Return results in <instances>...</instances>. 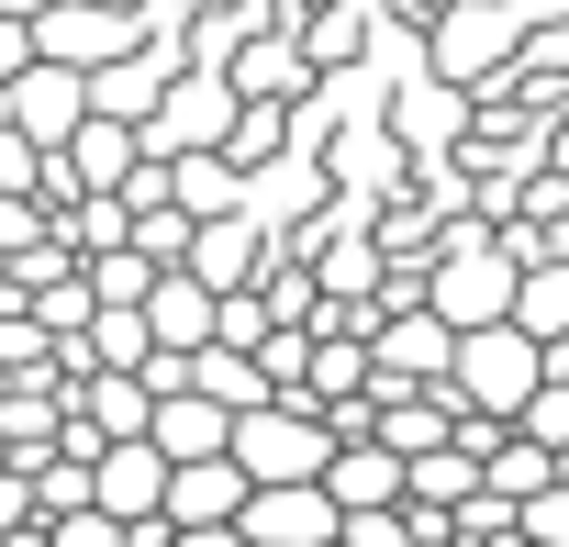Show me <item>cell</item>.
<instances>
[{
  "instance_id": "f35d334b",
  "label": "cell",
  "mask_w": 569,
  "mask_h": 547,
  "mask_svg": "<svg viewBox=\"0 0 569 547\" xmlns=\"http://www.w3.org/2000/svg\"><path fill=\"white\" fill-rule=\"evenodd\" d=\"M413 12H436V0H413Z\"/></svg>"
},
{
  "instance_id": "d4e9b609",
  "label": "cell",
  "mask_w": 569,
  "mask_h": 547,
  "mask_svg": "<svg viewBox=\"0 0 569 547\" xmlns=\"http://www.w3.org/2000/svg\"><path fill=\"white\" fill-rule=\"evenodd\" d=\"M480 491H502V503H525V491H547V447L536 436H491V458H480Z\"/></svg>"
},
{
  "instance_id": "ffe728a7",
  "label": "cell",
  "mask_w": 569,
  "mask_h": 547,
  "mask_svg": "<svg viewBox=\"0 0 569 547\" xmlns=\"http://www.w3.org/2000/svg\"><path fill=\"white\" fill-rule=\"evenodd\" d=\"M168 79H179V68H168V57H146V46H134V57H112V68H90V112H112V123H146V112H157V90H168Z\"/></svg>"
},
{
  "instance_id": "277c9868",
  "label": "cell",
  "mask_w": 569,
  "mask_h": 547,
  "mask_svg": "<svg viewBox=\"0 0 569 547\" xmlns=\"http://www.w3.org/2000/svg\"><path fill=\"white\" fill-rule=\"evenodd\" d=\"M223 458L246 469V491H257V480H313V469H325V425H313L302 402H257V414L223 425Z\"/></svg>"
},
{
  "instance_id": "ba28073f",
  "label": "cell",
  "mask_w": 569,
  "mask_h": 547,
  "mask_svg": "<svg viewBox=\"0 0 569 547\" xmlns=\"http://www.w3.org/2000/svg\"><path fill=\"white\" fill-rule=\"evenodd\" d=\"M234 536H246V547H336V503H325L313 480H257V491L234 503Z\"/></svg>"
},
{
  "instance_id": "e0dca14e",
  "label": "cell",
  "mask_w": 569,
  "mask_h": 547,
  "mask_svg": "<svg viewBox=\"0 0 569 547\" xmlns=\"http://www.w3.org/2000/svg\"><path fill=\"white\" fill-rule=\"evenodd\" d=\"M68 414H79V425H90V436H101V447H123V436H146V414H157V391H146V380H134V369H90V380H79V402H68Z\"/></svg>"
},
{
  "instance_id": "8d00e7d4",
  "label": "cell",
  "mask_w": 569,
  "mask_h": 547,
  "mask_svg": "<svg viewBox=\"0 0 569 547\" xmlns=\"http://www.w3.org/2000/svg\"><path fill=\"white\" fill-rule=\"evenodd\" d=\"M547 480H569V447H558V458H547Z\"/></svg>"
},
{
  "instance_id": "603a6c76",
  "label": "cell",
  "mask_w": 569,
  "mask_h": 547,
  "mask_svg": "<svg viewBox=\"0 0 569 547\" xmlns=\"http://www.w3.org/2000/svg\"><path fill=\"white\" fill-rule=\"evenodd\" d=\"M369 246H380V268H413V257H436V246H447V212H436V201L413 212V201L391 190V212L369 223Z\"/></svg>"
},
{
  "instance_id": "60d3db41",
  "label": "cell",
  "mask_w": 569,
  "mask_h": 547,
  "mask_svg": "<svg viewBox=\"0 0 569 547\" xmlns=\"http://www.w3.org/2000/svg\"><path fill=\"white\" fill-rule=\"evenodd\" d=\"M436 547H458V536H436Z\"/></svg>"
},
{
  "instance_id": "d590c367",
  "label": "cell",
  "mask_w": 569,
  "mask_h": 547,
  "mask_svg": "<svg viewBox=\"0 0 569 547\" xmlns=\"http://www.w3.org/2000/svg\"><path fill=\"white\" fill-rule=\"evenodd\" d=\"M12 68H34V46H23V12H0V79Z\"/></svg>"
},
{
  "instance_id": "7402d4cb",
  "label": "cell",
  "mask_w": 569,
  "mask_h": 547,
  "mask_svg": "<svg viewBox=\"0 0 569 547\" xmlns=\"http://www.w3.org/2000/svg\"><path fill=\"white\" fill-rule=\"evenodd\" d=\"M57 391L46 380H0V447H12V458H34V447H57Z\"/></svg>"
},
{
  "instance_id": "4316f807",
  "label": "cell",
  "mask_w": 569,
  "mask_h": 547,
  "mask_svg": "<svg viewBox=\"0 0 569 547\" xmlns=\"http://www.w3.org/2000/svg\"><path fill=\"white\" fill-rule=\"evenodd\" d=\"M513 436H536V447H547V458H558V447H569V369H547V380H536V391H525V414H513Z\"/></svg>"
},
{
  "instance_id": "f546056e",
  "label": "cell",
  "mask_w": 569,
  "mask_h": 547,
  "mask_svg": "<svg viewBox=\"0 0 569 547\" xmlns=\"http://www.w3.org/2000/svg\"><path fill=\"white\" fill-rule=\"evenodd\" d=\"M513 536H525V547H569V480L525 491V503H513Z\"/></svg>"
},
{
  "instance_id": "484cf974",
  "label": "cell",
  "mask_w": 569,
  "mask_h": 547,
  "mask_svg": "<svg viewBox=\"0 0 569 547\" xmlns=\"http://www.w3.org/2000/svg\"><path fill=\"white\" fill-rule=\"evenodd\" d=\"M391 123H402V135H413V146H447V135H458V90H447V79H413V90H402V112H391Z\"/></svg>"
},
{
  "instance_id": "5b68a950",
  "label": "cell",
  "mask_w": 569,
  "mask_h": 547,
  "mask_svg": "<svg viewBox=\"0 0 569 547\" xmlns=\"http://www.w3.org/2000/svg\"><path fill=\"white\" fill-rule=\"evenodd\" d=\"M223 123H234L223 68H179V79L157 90V112L134 123V146H146V157H212V146H223Z\"/></svg>"
},
{
  "instance_id": "8fae6325",
  "label": "cell",
  "mask_w": 569,
  "mask_h": 547,
  "mask_svg": "<svg viewBox=\"0 0 569 547\" xmlns=\"http://www.w3.org/2000/svg\"><path fill=\"white\" fill-rule=\"evenodd\" d=\"M234 503H246L234 458H168V480H157V525H234Z\"/></svg>"
},
{
  "instance_id": "d6a6232c",
  "label": "cell",
  "mask_w": 569,
  "mask_h": 547,
  "mask_svg": "<svg viewBox=\"0 0 569 547\" xmlns=\"http://www.w3.org/2000/svg\"><path fill=\"white\" fill-rule=\"evenodd\" d=\"M46 547H123V525L79 503V514H57V525H46Z\"/></svg>"
},
{
  "instance_id": "6da1fadb",
  "label": "cell",
  "mask_w": 569,
  "mask_h": 547,
  "mask_svg": "<svg viewBox=\"0 0 569 547\" xmlns=\"http://www.w3.org/2000/svg\"><path fill=\"white\" fill-rule=\"evenodd\" d=\"M425 314H436L447 336L513 325V257L491 246V223H447V246L425 257Z\"/></svg>"
},
{
  "instance_id": "ac0fdd59",
  "label": "cell",
  "mask_w": 569,
  "mask_h": 547,
  "mask_svg": "<svg viewBox=\"0 0 569 547\" xmlns=\"http://www.w3.org/2000/svg\"><path fill=\"white\" fill-rule=\"evenodd\" d=\"M223 402H201V391H157V414H146V447L157 458H223Z\"/></svg>"
},
{
  "instance_id": "cb8c5ba5",
  "label": "cell",
  "mask_w": 569,
  "mask_h": 547,
  "mask_svg": "<svg viewBox=\"0 0 569 547\" xmlns=\"http://www.w3.org/2000/svg\"><path fill=\"white\" fill-rule=\"evenodd\" d=\"M480 491V458H458V447H425L413 469H402V503H425V514H447V503H469Z\"/></svg>"
},
{
  "instance_id": "4fadbf2b",
  "label": "cell",
  "mask_w": 569,
  "mask_h": 547,
  "mask_svg": "<svg viewBox=\"0 0 569 547\" xmlns=\"http://www.w3.org/2000/svg\"><path fill=\"white\" fill-rule=\"evenodd\" d=\"M146 347H168V358H190V347H212V291L190 280V268H157L146 280Z\"/></svg>"
},
{
  "instance_id": "30bf717a",
  "label": "cell",
  "mask_w": 569,
  "mask_h": 547,
  "mask_svg": "<svg viewBox=\"0 0 569 547\" xmlns=\"http://www.w3.org/2000/svg\"><path fill=\"white\" fill-rule=\"evenodd\" d=\"M157 480H168V458H157L146 436H123V447L90 458V514H112V525H157Z\"/></svg>"
},
{
  "instance_id": "44dd1931",
  "label": "cell",
  "mask_w": 569,
  "mask_h": 547,
  "mask_svg": "<svg viewBox=\"0 0 569 547\" xmlns=\"http://www.w3.org/2000/svg\"><path fill=\"white\" fill-rule=\"evenodd\" d=\"M302 68H358L369 57V12H358V0H325V12H302Z\"/></svg>"
},
{
  "instance_id": "4dcf8cb0",
  "label": "cell",
  "mask_w": 569,
  "mask_h": 547,
  "mask_svg": "<svg viewBox=\"0 0 569 547\" xmlns=\"http://www.w3.org/2000/svg\"><path fill=\"white\" fill-rule=\"evenodd\" d=\"M336 547H413V525H402V503H380V514H336Z\"/></svg>"
},
{
  "instance_id": "3957f363",
  "label": "cell",
  "mask_w": 569,
  "mask_h": 547,
  "mask_svg": "<svg viewBox=\"0 0 569 547\" xmlns=\"http://www.w3.org/2000/svg\"><path fill=\"white\" fill-rule=\"evenodd\" d=\"M536 380H547V347H536V336H513V325H480V336H458V347H447V402H458V414L513 425Z\"/></svg>"
},
{
  "instance_id": "8992f818",
  "label": "cell",
  "mask_w": 569,
  "mask_h": 547,
  "mask_svg": "<svg viewBox=\"0 0 569 547\" xmlns=\"http://www.w3.org/2000/svg\"><path fill=\"white\" fill-rule=\"evenodd\" d=\"M447 325L413 302V314H380L369 325V402H391V391H447Z\"/></svg>"
},
{
  "instance_id": "7a4b0ae2",
  "label": "cell",
  "mask_w": 569,
  "mask_h": 547,
  "mask_svg": "<svg viewBox=\"0 0 569 547\" xmlns=\"http://www.w3.org/2000/svg\"><path fill=\"white\" fill-rule=\"evenodd\" d=\"M513 46H525V12H513V0H436V12H425V79H447V90L502 79Z\"/></svg>"
},
{
  "instance_id": "7c38bea8",
  "label": "cell",
  "mask_w": 569,
  "mask_h": 547,
  "mask_svg": "<svg viewBox=\"0 0 569 547\" xmlns=\"http://www.w3.org/2000/svg\"><path fill=\"white\" fill-rule=\"evenodd\" d=\"M223 90H234V101H302L313 68H302V46L279 34V23H257L246 46H223Z\"/></svg>"
},
{
  "instance_id": "1f68e13d",
  "label": "cell",
  "mask_w": 569,
  "mask_h": 547,
  "mask_svg": "<svg viewBox=\"0 0 569 547\" xmlns=\"http://www.w3.org/2000/svg\"><path fill=\"white\" fill-rule=\"evenodd\" d=\"M23 246H46V201L34 190H0V257H23Z\"/></svg>"
},
{
  "instance_id": "52a82bcc",
  "label": "cell",
  "mask_w": 569,
  "mask_h": 547,
  "mask_svg": "<svg viewBox=\"0 0 569 547\" xmlns=\"http://www.w3.org/2000/svg\"><path fill=\"white\" fill-rule=\"evenodd\" d=\"M79 112H90V79H79V68H46V57H34V68L0 79V123H12L23 146H46V157L68 146V123H79Z\"/></svg>"
},
{
  "instance_id": "ab89813d",
  "label": "cell",
  "mask_w": 569,
  "mask_h": 547,
  "mask_svg": "<svg viewBox=\"0 0 569 547\" xmlns=\"http://www.w3.org/2000/svg\"><path fill=\"white\" fill-rule=\"evenodd\" d=\"M0 469H12V447H0Z\"/></svg>"
},
{
  "instance_id": "83f0119b",
  "label": "cell",
  "mask_w": 569,
  "mask_h": 547,
  "mask_svg": "<svg viewBox=\"0 0 569 547\" xmlns=\"http://www.w3.org/2000/svg\"><path fill=\"white\" fill-rule=\"evenodd\" d=\"M46 358H57V336L34 314H0V380H46Z\"/></svg>"
},
{
  "instance_id": "836d02e7",
  "label": "cell",
  "mask_w": 569,
  "mask_h": 547,
  "mask_svg": "<svg viewBox=\"0 0 569 547\" xmlns=\"http://www.w3.org/2000/svg\"><path fill=\"white\" fill-rule=\"evenodd\" d=\"M46 179V146H23L12 123H0V190H34Z\"/></svg>"
},
{
  "instance_id": "74e56055",
  "label": "cell",
  "mask_w": 569,
  "mask_h": 547,
  "mask_svg": "<svg viewBox=\"0 0 569 547\" xmlns=\"http://www.w3.org/2000/svg\"><path fill=\"white\" fill-rule=\"evenodd\" d=\"M101 12H134V0H101Z\"/></svg>"
},
{
  "instance_id": "5bb4252c",
  "label": "cell",
  "mask_w": 569,
  "mask_h": 547,
  "mask_svg": "<svg viewBox=\"0 0 569 547\" xmlns=\"http://www.w3.org/2000/svg\"><path fill=\"white\" fill-rule=\"evenodd\" d=\"M57 168H68L79 190H123V179L146 168V146H134V123H112V112H79V123H68V146H57Z\"/></svg>"
},
{
  "instance_id": "9c48e42d",
  "label": "cell",
  "mask_w": 569,
  "mask_h": 547,
  "mask_svg": "<svg viewBox=\"0 0 569 547\" xmlns=\"http://www.w3.org/2000/svg\"><path fill=\"white\" fill-rule=\"evenodd\" d=\"M190 280L201 291H257V268H268V212L246 201V212H212V223H190Z\"/></svg>"
},
{
  "instance_id": "f1b7e54d",
  "label": "cell",
  "mask_w": 569,
  "mask_h": 547,
  "mask_svg": "<svg viewBox=\"0 0 569 547\" xmlns=\"http://www.w3.org/2000/svg\"><path fill=\"white\" fill-rule=\"evenodd\" d=\"M447 536H458V547H502V536H513V503H502V491H469V503H447Z\"/></svg>"
},
{
  "instance_id": "e575fe53",
  "label": "cell",
  "mask_w": 569,
  "mask_h": 547,
  "mask_svg": "<svg viewBox=\"0 0 569 547\" xmlns=\"http://www.w3.org/2000/svg\"><path fill=\"white\" fill-rule=\"evenodd\" d=\"M12 525H34V503H23V469H0V536Z\"/></svg>"
},
{
  "instance_id": "2e32d148",
  "label": "cell",
  "mask_w": 569,
  "mask_h": 547,
  "mask_svg": "<svg viewBox=\"0 0 569 547\" xmlns=\"http://www.w3.org/2000/svg\"><path fill=\"white\" fill-rule=\"evenodd\" d=\"M157 179H168V201H179L190 223H212V212H246V201H257V179H246V168H223V157H157Z\"/></svg>"
},
{
  "instance_id": "9a60e30c",
  "label": "cell",
  "mask_w": 569,
  "mask_h": 547,
  "mask_svg": "<svg viewBox=\"0 0 569 547\" xmlns=\"http://www.w3.org/2000/svg\"><path fill=\"white\" fill-rule=\"evenodd\" d=\"M313 491H325L336 514H380V503H402V458H380L369 436H358V447H325Z\"/></svg>"
},
{
  "instance_id": "d6986e66",
  "label": "cell",
  "mask_w": 569,
  "mask_h": 547,
  "mask_svg": "<svg viewBox=\"0 0 569 547\" xmlns=\"http://www.w3.org/2000/svg\"><path fill=\"white\" fill-rule=\"evenodd\" d=\"M513 336H536V347H569V257H536V268H513Z\"/></svg>"
}]
</instances>
